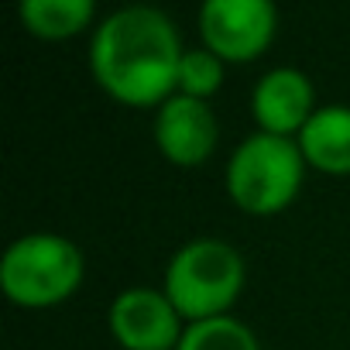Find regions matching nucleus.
<instances>
[{"label":"nucleus","instance_id":"nucleus-1","mask_svg":"<svg viewBox=\"0 0 350 350\" xmlns=\"http://www.w3.org/2000/svg\"><path fill=\"white\" fill-rule=\"evenodd\" d=\"M186 49L172 18L148 4H131L100 21L90 42V69L96 83L120 103L161 107L179 90V62Z\"/></svg>","mask_w":350,"mask_h":350},{"label":"nucleus","instance_id":"nucleus-2","mask_svg":"<svg viewBox=\"0 0 350 350\" xmlns=\"http://www.w3.org/2000/svg\"><path fill=\"white\" fill-rule=\"evenodd\" d=\"M244 288V258L220 237H196L172 254L165 295L189 323L227 316Z\"/></svg>","mask_w":350,"mask_h":350},{"label":"nucleus","instance_id":"nucleus-3","mask_svg":"<svg viewBox=\"0 0 350 350\" xmlns=\"http://www.w3.org/2000/svg\"><path fill=\"white\" fill-rule=\"evenodd\" d=\"M306 179V158L295 137L282 134H247L227 161V193L247 213H278L285 210Z\"/></svg>","mask_w":350,"mask_h":350},{"label":"nucleus","instance_id":"nucleus-4","mask_svg":"<svg viewBox=\"0 0 350 350\" xmlns=\"http://www.w3.org/2000/svg\"><path fill=\"white\" fill-rule=\"evenodd\" d=\"M83 251L62 234H25L0 258V288L14 306L49 309L83 285Z\"/></svg>","mask_w":350,"mask_h":350},{"label":"nucleus","instance_id":"nucleus-5","mask_svg":"<svg viewBox=\"0 0 350 350\" xmlns=\"http://www.w3.org/2000/svg\"><path fill=\"white\" fill-rule=\"evenodd\" d=\"M278 28V11L268 0H206L200 11V31L206 49L220 62L258 59Z\"/></svg>","mask_w":350,"mask_h":350},{"label":"nucleus","instance_id":"nucleus-6","mask_svg":"<svg viewBox=\"0 0 350 350\" xmlns=\"http://www.w3.org/2000/svg\"><path fill=\"white\" fill-rule=\"evenodd\" d=\"M107 319L124 350H175L183 340V316L158 288H124L110 302Z\"/></svg>","mask_w":350,"mask_h":350},{"label":"nucleus","instance_id":"nucleus-7","mask_svg":"<svg viewBox=\"0 0 350 350\" xmlns=\"http://www.w3.org/2000/svg\"><path fill=\"white\" fill-rule=\"evenodd\" d=\"M217 137H220V124L206 100L175 93L154 113V144L172 165H183V168L203 165L213 154Z\"/></svg>","mask_w":350,"mask_h":350},{"label":"nucleus","instance_id":"nucleus-8","mask_svg":"<svg viewBox=\"0 0 350 350\" xmlns=\"http://www.w3.org/2000/svg\"><path fill=\"white\" fill-rule=\"evenodd\" d=\"M251 110H254V120L261 124V131L282 134V137L299 134L306 127V120L316 113V93H312L309 76L292 66L265 72L254 83Z\"/></svg>","mask_w":350,"mask_h":350},{"label":"nucleus","instance_id":"nucleus-9","mask_svg":"<svg viewBox=\"0 0 350 350\" xmlns=\"http://www.w3.org/2000/svg\"><path fill=\"white\" fill-rule=\"evenodd\" d=\"M295 141L302 148L306 165L326 175H350V107L347 103L316 107V113L306 120Z\"/></svg>","mask_w":350,"mask_h":350},{"label":"nucleus","instance_id":"nucleus-10","mask_svg":"<svg viewBox=\"0 0 350 350\" xmlns=\"http://www.w3.org/2000/svg\"><path fill=\"white\" fill-rule=\"evenodd\" d=\"M93 14H96L93 0H21L18 8L21 25L31 35L49 38V42L79 35L83 28H90Z\"/></svg>","mask_w":350,"mask_h":350},{"label":"nucleus","instance_id":"nucleus-11","mask_svg":"<svg viewBox=\"0 0 350 350\" xmlns=\"http://www.w3.org/2000/svg\"><path fill=\"white\" fill-rule=\"evenodd\" d=\"M175 350H261L254 329L234 316H217L203 323H189Z\"/></svg>","mask_w":350,"mask_h":350},{"label":"nucleus","instance_id":"nucleus-12","mask_svg":"<svg viewBox=\"0 0 350 350\" xmlns=\"http://www.w3.org/2000/svg\"><path fill=\"white\" fill-rule=\"evenodd\" d=\"M224 83V62L210 49H186L179 62V93L206 100Z\"/></svg>","mask_w":350,"mask_h":350}]
</instances>
